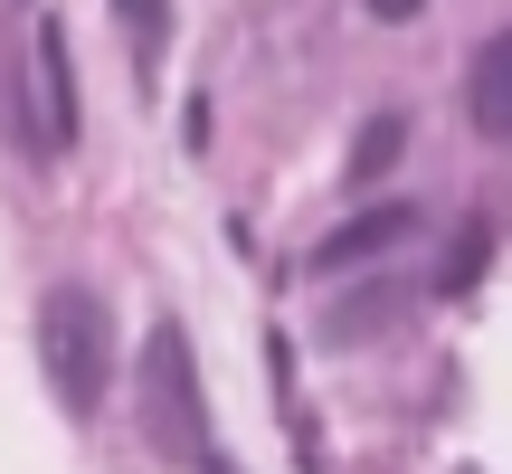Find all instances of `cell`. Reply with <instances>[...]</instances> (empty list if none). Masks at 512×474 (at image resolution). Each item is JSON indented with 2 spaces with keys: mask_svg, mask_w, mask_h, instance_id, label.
<instances>
[{
  "mask_svg": "<svg viewBox=\"0 0 512 474\" xmlns=\"http://www.w3.org/2000/svg\"><path fill=\"white\" fill-rule=\"evenodd\" d=\"M38 370H48L57 408L67 418H95L105 408V380H114V323L86 285H48L38 294Z\"/></svg>",
  "mask_w": 512,
  "mask_h": 474,
  "instance_id": "cell-1",
  "label": "cell"
},
{
  "mask_svg": "<svg viewBox=\"0 0 512 474\" xmlns=\"http://www.w3.org/2000/svg\"><path fill=\"white\" fill-rule=\"evenodd\" d=\"M143 427H152V446H162V456L228 474V465H219V446H209L200 361H190V332H181V323H152V342H143Z\"/></svg>",
  "mask_w": 512,
  "mask_h": 474,
  "instance_id": "cell-2",
  "label": "cell"
},
{
  "mask_svg": "<svg viewBox=\"0 0 512 474\" xmlns=\"http://www.w3.org/2000/svg\"><path fill=\"white\" fill-rule=\"evenodd\" d=\"M465 105H475L484 143H512V29H494L475 48V86H465Z\"/></svg>",
  "mask_w": 512,
  "mask_h": 474,
  "instance_id": "cell-3",
  "label": "cell"
},
{
  "mask_svg": "<svg viewBox=\"0 0 512 474\" xmlns=\"http://www.w3.org/2000/svg\"><path fill=\"white\" fill-rule=\"evenodd\" d=\"M38 95H48V152L76 143V67H67V19H38Z\"/></svg>",
  "mask_w": 512,
  "mask_h": 474,
  "instance_id": "cell-4",
  "label": "cell"
},
{
  "mask_svg": "<svg viewBox=\"0 0 512 474\" xmlns=\"http://www.w3.org/2000/svg\"><path fill=\"white\" fill-rule=\"evenodd\" d=\"M408 228H418V209H361V219H342V228L323 237V247H313V266H323V275H342V266H361V256L399 247Z\"/></svg>",
  "mask_w": 512,
  "mask_h": 474,
  "instance_id": "cell-5",
  "label": "cell"
},
{
  "mask_svg": "<svg viewBox=\"0 0 512 474\" xmlns=\"http://www.w3.org/2000/svg\"><path fill=\"white\" fill-rule=\"evenodd\" d=\"M399 143H408V124H399V114H370V124H361V143H351V181H380V171L399 162Z\"/></svg>",
  "mask_w": 512,
  "mask_h": 474,
  "instance_id": "cell-6",
  "label": "cell"
},
{
  "mask_svg": "<svg viewBox=\"0 0 512 474\" xmlns=\"http://www.w3.org/2000/svg\"><path fill=\"white\" fill-rule=\"evenodd\" d=\"M484 247H494V228L475 219V228L456 237V247H446V275H437V285H446V294H465V285H475V275H484Z\"/></svg>",
  "mask_w": 512,
  "mask_h": 474,
  "instance_id": "cell-7",
  "label": "cell"
},
{
  "mask_svg": "<svg viewBox=\"0 0 512 474\" xmlns=\"http://www.w3.org/2000/svg\"><path fill=\"white\" fill-rule=\"evenodd\" d=\"M124 19H133V38H143V57L162 48V0H124Z\"/></svg>",
  "mask_w": 512,
  "mask_h": 474,
  "instance_id": "cell-8",
  "label": "cell"
},
{
  "mask_svg": "<svg viewBox=\"0 0 512 474\" xmlns=\"http://www.w3.org/2000/svg\"><path fill=\"white\" fill-rule=\"evenodd\" d=\"M427 0H370V19H389V29H399V19H418Z\"/></svg>",
  "mask_w": 512,
  "mask_h": 474,
  "instance_id": "cell-9",
  "label": "cell"
}]
</instances>
